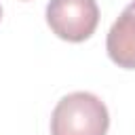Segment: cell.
I'll return each mask as SVG.
<instances>
[{
	"mask_svg": "<svg viewBox=\"0 0 135 135\" xmlns=\"http://www.w3.org/2000/svg\"><path fill=\"white\" fill-rule=\"evenodd\" d=\"M46 23L57 38L84 42L99 23V6L95 0H49Z\"/></svg>",
	"mask_w": 135,
	"mask_h": 135,
	"instance_id": "cell-2",
	"label": "cell"
},
{
	"mask_svg": "<svg viewBox=\"0 0 135 135\" xmlns=\"http://www.w3.org/2000/svg\"><path fill=\"white\" fill-rule=\"evenodd\" d=\"M108 57L124 70H135V0L112 23L105 38Z\"/></svg>",
	"mask_w": 135,
	"mask_h": 135,
	"instance_id": "cell-3",
	"label": "cell"
},
{
	"mask_svg": "<svg viewBox=\"0 0 135 135\" xmlns=\"http://www.w3.org/2000/svg\"><path fill=\"white\" fill-rule=\"evenodd\" d=\"M108 127L105 103L89 91L61 97L51 114V135H105Z\"/></svg>",
	"mask_w": 135,
	"mask_h": 135,
	"instance_id": "cell-1",
	"label": "cell"
},
{
	"mask_svg": "<svg viewBox=\"0 0 135 135\" xmlns=\"http://www.w3.org/2000/svg\"><path fill=\"white\" fill-rule=\"evenodd\" d=\"M0 19H2V6H0Z\"/></svg>",
	"mask_w": 135,
	"mask_h": 135,
	"instance_id": "cell-4",
	"label": "cell"
}]
</instances>
